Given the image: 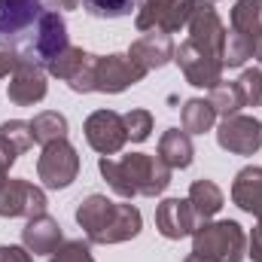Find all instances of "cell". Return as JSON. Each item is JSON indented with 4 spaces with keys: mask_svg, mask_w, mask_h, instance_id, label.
Returning a JSON list of instances; mask_svg holds the SVG:
<instances>
[{
    "mask_svg": "<svg viewBox=\"0 0 262 262\" xmlns=\"http://www.w3.org/2000/svg\"><path fill=\"white\" fill-rule=\"evenodd\" d=\"M79 3L95 18H122V15H131L137 0H79Z\"/></svg>",
    "mask_w": 262,
    "mask_h": 262,
    "instance_id": "83f0119b",
    "label": "cell"
},
{
    "mask_svg": "<svg viewBox=\"0 0 262 262\" xmlns=\"http://www.w3.org/2000/svg\"><path fill=\"white\" fill-rule=\"evenodd\" d=\"M0 262H34V256L25 247L15 244H0Z\"/></svg>",
    "mask_w": 262,
    "mask_h": 262,
    "instance_id": "d6a6232c",
    "label": "cell"
},
{
    "mask_svg": "<svg viewBox=\"0 0 262 262\" xmlns=\"http://www.w3.org/2000/svg\"><path fill=\"white\" fill-rule=\"evenodd\" d=\"M82 131H85L89 146H92L98 156H116V152L125 146V140H128L125 122H122V116H119L116 110H95V113L85 119Z\"/></svg>",
    "mask_w": 262,
    "mask_h": 262,
    "instance_id": "8fae6325",
    "label": "cell"
},
{
    "mask_svg": "<svg viewBox=\"0 0 262 262\" xmlns=\"http://www.w3.org/2000/svg\"><path fill=\"white\" fill-rule=\"evenodd\" d=\"M232 201L244 210L253 213L256 220H262V168L250 165L241 168L232 180Z\"/></svg>",
    "mask_w": 262,
    "mask_h": 262,
    "instance_id": "d6986e66",
    "label": "cell"
},
{
    "mask_svg": "<svg viewBox=\"0 0 262 262\" xmlns=\"http://www.w3.org/2000/svg\"><path fill=\"white\" fill-rule=\"evenodd\" d=\"M79 174V156L76 149L64 140L46 143L40 159H37V177L43 180L46 189H67Z\"/></svg>",
    "mask_w": 262,
    "mask_h": 262,
    "instance_id": "8992f818",
    "label": "cell"
},
{
    "mask_svg": "<svg viewBox=\"0 0 262 262\" xmlns=\"http://www.w3.org/2000/svg\"><path fill=\"white\" fill-rule=\"evenodd\" d=\"M61 244H64V232H61L58 220H52L49 213L31 216L21 229V247L31 256H52Z\"/></svg>",
    "mask_w": 262,
    "mask_h": 262,
    "instance_id": "e0dca14e",
    "label": "cell"
},
{
    "mask_svg": "<svg viewBox=\"0 0 262 262\" xmlns=\"http://www.w3.org/2000/svg\"><path fill=\"white\" fill-rule=\"evenodd\" d=\"M9 168H12V165H9V162H6V159L0 156V186H3L6 180H9Z\"/></svg>",
    "mask_w": 262,
    "mask_h": 262,
    "instance_id": "d590c367",
    "label": "cell"
},
{
    "mask_svg": "<svg viewBox=\"0 0 262 262\" xmlns=\"http://www.w3.org/2000/svg\"><path fill=\"white\" fill-rule=\"evenodd\" d=\"M210 3H216V0H210Z\"/></svg>",
    "mask_w": 262,
    "mask_h": 262,
    "instance_id": "f35d334b",
    "label": "cell"
},
{
    "mask_svg": "<svg viewBox=\"0 0 262 262\" xmlns=\"http://www.w3.org/2000/svg\"><path fill=\"white\" fill-rule=\"evenodd\" d=\"M232 31L256 43L262 37V0H238L232 6Z\"/></svg>",
    "mask_w": 262,
    "mask_h": 262,
    "instance_id": "603a6c76",
    "label": "cell"
},
{
    "mask_svg": "<svg viewBox=\"0 0 262 262\" xmlns=\"http://www.w3.org/2000/svg\"><path fill=\"white\" fill-rule=\"evenodd\" d=\"M49 201H46V192L28 180H6L0 186V216H21V220H31V216H40L46 213Z\"/></svg>",
    "mask_w": 262,
    "mask_h": 262,
    "instance_id": "30bf717a",
    "label": "cell"
},
{
    "mask_svg": "<svg viewBox=\"0 0 262 262\" xmlns=\"http://www.w3.org/2000/svg\"><path fill=\"white\" fill-rule=\"evenodd\" d=\"M238 92H241V101L244 107H262V70L250 67L238 76Z\"/></svg>",
    "mask_w": 262,
    "mask_h": 262,
    "instance_id": "f546056e",
    "label": "cell"
},
{
    "mask_svg": "<svg viewBox=\"0 0 262 262\" xmlns=\"http://www.w3.org/2000/svg\"><path fill=\"white\" fill-rule=\"evenodd\" d=\"M189 204H192V213H195V223H207V220H213L216 213H220V207L226 204V195H223V189L213 183V180H195L192 186H189Z\"/></svg>",
    "mask_w": 262,
    "mask_h": 262,
    "instance_id": "44dd1931",
    "label": "cell"
},
{
    "mask_svg": "<svg viewBox=\"0 0 262 262\" xmlns=\"http://www.w3.org/2000/svg\"><path fill=\"white\" fill-rule=\"evenodd\" d=\"M247 58H253V43L235 31H226V43H223V52H220V61L223 67H241Z\"/></svg>",
    "mask_w": 262,
    "mask_h": 262,
    "instance_id": "4316f807",
    "label": "cell"
},
{
    "mask_svg": "<svg viewBox=\"0 0 262 262\" xmlns=\"http://www.w3.org/2000/svg\"><path fill=\"white\" fill-rule=\"evenodd\" d=\"M46 92H49L46 67L31 64V61H21L15 67V73L9 76V85H6V98L15 107H34L46 98Z\"/></svg>",
    "mask_w": 262,
    "mask_h": 262,
    "instance_id": "5bb4252c",
    "label": "cell"
},
{
    "mask_svg": "<svg viewBox=\"0 0 262 262\" xmlns=\"http://www.w3.org/2000/svg\"><path fill=\"white\" fill-rule=\"evenodd\" d=\"M216 143L232 156H253L262 149V122L247 113L226 116L216 128Z\"/></svg>",
    "mask_w": 262,
    "mask_h": 262,
    "instance_id": "ba28073f",
    "label": "cell"
},
{
    "mask_svg": "<svg viewBox=\"0 0 262 262\" xmlns=\"http://www.w3.org/2000/svg\"><path fill=\"white\" fill-rule=\"evenodd\" d=\"M180 122H183V131H186V134H204V131L213 128L216 110H213L210 101H204V98H189V101L183 104Z\"/></svg>",
    "mask_w": 262,
    "mask_h": 262,
    "instance_id": "d4e9b609",
    "label": "cell"
},
{
    "mask_svg": "<svg viewBox=\"0 0 262 262\" xmlns=\"http://www.w3.org/2000/svg\"><path fill=\"white\" fill-rule=\"evenodd\" d=\"M146 73L131 61L128 55H98L95 64V92L101 95H122L134 82H140Z\"/></svg>",
    "mask_w": 262,
    "mask_h": 262,
    "instance_id": "7c38bea8",
    "label": "cell"
},
{
    "mask_svg": "<svg viewBox=\"0 0 262 262\" xmlns=\"http://www.w3.org/2000/svg\"><path fill=\"white\" fill-rule=\"evenodd\" d=\"M122 122H125V134H128L131 143H143L152 131V113L143 110V107H134L122 116Z\"/></svg>",
    "mask_w": 262,
    "mask_h": 262,
    "instance_id": "f1b7e54d",
    "label": "cell"
},
{
    "mask_svg": "<svg viewBox=\"0 0 262 262\" xmlns=\"http://www.w3.org/2000/svg\"><path fill=\"white\" fill-rule=\"evenodd\" d=\"M174 61L183 70L186 82L195 85V89H213L216 82H223V70H226V67L220 61V55L198 49L192 40H183V43L174 49Z\"/></svg>",
    "mask_w": 262,
    "mask_h": 262,
    "instance_id": "52a82bcc",
    "label": "cell"
},
{
    "mask_svg": "<svg viewBox=\"0 0 262 262\" xmlns=\"http://www.w3.org/2000/svg\"><path fill=\"white\" fill-rule=\"evenodd\" d=\"M49 262H95V256H92V244L82 241V238L64 241V244L49 256Z\"/></svg>",
    "mask_w": 262,
    "mask_h": 262,
    "instance_id": "4dcf8cb0",
    "label": "cell"
},
{
    "mask_svg": "<svg viewBox=\"0 0 262 262\" xmlns=\"http://www.w3.org/2000/svg\"><path fill=\"white\" fill-rule=\"evenodd\" d=\"M247 256L253 262H262V220H256L253 232L247 235Z\"/></svg>",
    "mask_w": 262,
    "mask_h": 262,
    "instance_id": "1f68e13d",
    "label": "cell"
},
{
    "mask_svg": "<svg viewBox=\"0 0 262 262\" xmlns=\"http://www.w3.org/2000/svg\"><path fill=\"white\" fill-rule=\"evenodd\" d=\"M210 107L216 110V116H235L241 107H244V101H241V92H238V85L235 82H216L213 89H210Z\"/></svg>",
    "mask_w": 262,
    "mask_h": 262,
    "instance_id": "484cf974",
    "label": "cell"
},
{
    "mask_svg": "<svg viewBox=\"0 0 262 262\" xmlns=\"http://www.w3.org/2000/svg\"><path fill=\"white\" fill-rule=\"evenodd\" d=\"M52 3V9H76L79 6V0H49Z\"/></svg>",
    "mask_w": 262,
    "mask_h": 262,
    "instance_id": "e575fe53",
    "label": "cell"
},
{
    "mask_svg": "<svg viewBox=\"0 0 262 262\" xmlns=\"http://www.w3.org/2000/svg\"><path fill=\"white\" fill-rule=\"evenodd\" d=\"M195 0H137V15L134 25L137 31H162V34H177L189 25Z\"/></svg>",
    "mask_w": 262,
    "mask_h": 262,
    "instance_id": "5b68a950",
    "label": "cell"
},
{
    "mask_svg": "<svg viewBox=\"0 0 262 262\" xmlns=\"http://www.w3.org/2000/svg\"><path fill=\"white\" fill-rule=\"evenodd\" d=\"M119 168H122V177H125V183L131 186L134 195L156 198L171 186V168L159 156L131 152V156L119 159Z\"/></svg>",
    "mask_w": 262,
    "mask_h": 262,
    "instance_id": "277c9868",
    "label": "cell"
},
{
    "mask_svg": "<svg viewBox=\"0 0 262 262\" xmlns=\"http://www.w3.org/2000/svg\"><path fill=\"white\" fill-rule=\"evenodd\" d=\"M192 256L201 262H241L247 256V232L235 220H207L192 232Z\"/></svg>",
    "mask_w": 262,
    "mask_h": 262,
    "instance_id": "3957f363",
    "label": "cell"
},
{
    "mask_svg": "<svg viewBox=\"0 0 262 262\" xmlns=\"http://www.w3.org/2000/svg\"><path fill=\"white\" fill-rule=\"evenodd\" d=\"M70 46L67 40V21L58 9H46L43 21H40V37H37V55H34V64L49 67L61 52Z\"/></svg>",
    "mask_w": 262,
    "mask_h": 262,
    "instance_id": "ac0fdd59",
    "label": "cell"
},
{
    "mask_svg": "<svg viewBox=\"0 0 262 262\" xmlns=\"http://www.w3.org/2000/svg\"><path fill=\"white\" fill-rule=\"evenodd\" d=\"M31 143H34L31 122H25V119H9V122L0 125V156H3L9 165H15L18 156L31 149Z\"/></svg>",
    "mask_w": 262,
    "mask_h": 262,
    "instance_id": "7402d4cb",
    "label": "cell"
},
{
    "mask_svg": "<svg viewBox=\"0 0 262 262\" xmlns=\"http://www.w3.org/2000/svg\"><path fill=\"white\" fill-rule=\"evenodd\" d=\"M192 156H195V146L189 140V134L180 128H168L159 137V159L171 168V171H183L192 165Z\"/></svg>",
    "mask_w": 262,
    "mask_h": 262,
    "instance_id": "ffe728a7",
    "label": "cell"
},
{
    "mask_svg": "<svg viewBox=\"0 0 262 262\" xmlns=\"http://www.w3.org/2000/svg\"><path fill=\"white\" fill-rule=\"evenodd\" d=\"M18 64H21V58H18L15 52H6V49H0V79H3V76H12Z\"/></svg>",
    "mask_w": 262,
    "mask_h": 262,
    "instance_id": "836d02e7",
    "label": "cell"
},
{
    "mask_svg": "<svg viewBox=\"0 0 262 262\" xmlns=\"http://www.w3.org/2000/svg\"><path fill=\"white\" fill-rule=\"evenodd\" d=\"M156 229L168 241H180V238L192 235L198 229V223H195L189 198H165L156 207Z\"/></svg>",
    "mask_w": 262,
    "mask_h": 262,
    "instance_id": "9a60e30c",
    "label": "cell"
},
{
    "mask_svg": "<svg viewBox=\"0 0 262 262\" xmlns=\"http://www.w3.org/2000/svg\"><path fill=\"white\" fill-rule=\"evenodd\" d=\"M95 64H98V55H92L85 49H76V46H67L64 52L46 67V73L67 82L76 95H89V92H95Z\"/></svg>",
    "mask_w": 262,
    "mask_h": 262,
    "instance_id": "9c48e42d",
    "label": "cell"
},
{
    "mask_svg": "<svg viewBox=\"0 0 262 262\" xmlns=\"http://www.w3.org/2000/svg\"><path fill=\"white\" fill-rule=\"evenodd\" d=\"M183 262H201V259H198V256H186Z\"/></svg>",
    "mask_w": 262,
    "mask_h": 262,
    "instance_id": "74e56055",
    "label": "cell"
},
{
    "mask_svg": "<svg viewBox=\"0 0 262 262\" xmlns=\"http://www.w3.org/2000/svg\"><path fill=\"white\" fill-rule=\"evenodd\" d=\"M253 58H256V61H262V37L253 43Z\"/></svg>",
    "mask_w": 262,
    "mask_h": 262,
    "instance_id": "8d00e7d4",
    "label": "cell"
},
{
    "mask_svg": "<svg viewBox=\"0 0 262 262\" xmlns=\"http://www.w3.org/2000/svg\"><path fill=\"white\" fill-rule=\"evenodd\" d=\"M43 15V0H0V49L34 64Z\"/></svg>",
    "mask_w": 262,
    "mask_h": 262,
    "instance_id": "7a4b0ae2",
    "label": "cell"
},
{
    "mask_svg": "<svg viewBox=\"0 0 262 262\" xmlns=\"http://www.w3.org/2000/svg\"><path fill=\"white\" fill-rule=\"evenodd\" d=\"M174 49H177V46H174L171 34L149 31V34H143V37H137V40L131 43L125 55H128L143 73H149V70H159V67H165L168 61H174Z\"/></svg>",
    "mask_w": 262,
    "mask_h": 262,
    "instance_id": "2e32d148",
    "label": "cell"
},
{
    "mask_svg": "<svg viewBox=\"0 0 262 262\" xmlns=\"http://www.w3.org/2000/svg\"><path fill=\"white\" fill-rule=\"evenodd\" d=\"M186 31H189V40L195 43L198 49L213 52V55L223 52V43H226V25H223V18H220V12L213 9L210 0H195Z\"/></svg>",
    "mask_w": 262,
    "mask_h": 262,
    "instance_id": "4fadbf2b",
    "label": "cell"
},
{
    "mask_svg": "<svg viewBox=\"0 0 262 262\" xmlns=\"http://www.w3.org/2000/svg\"><path fill=\"white\" fill-rule=\"evenodd\" d=\"M76 223L89 244H122L140 235L143 216L131 201H110L107 195H89L76 207Z\"/></svg>",
    "mask_w": 262,
    "mask_h": 262,
    "instance_id": "6da1fadb",
    "label": "cell"
},
{
    "mask_svg": "<svg viewBox=\"0 0 262 262\" xmlns=\"http://www.w3.org/2000/svg\"><path fill=\"white\" fill-rule=\"evenodd\" d=\"M31 134H34V143L46 146V143H55V140H64L67 137V119L64 113L58 110H43L31 119Z\"/></svg>",
    "mask_w": 262,
    "mask_h": 262,
    "instance_id": "cb8c5ba5",
    "label": "cell"
}]
</instances>
